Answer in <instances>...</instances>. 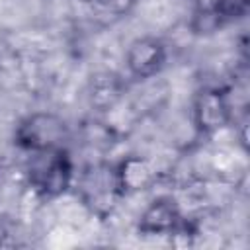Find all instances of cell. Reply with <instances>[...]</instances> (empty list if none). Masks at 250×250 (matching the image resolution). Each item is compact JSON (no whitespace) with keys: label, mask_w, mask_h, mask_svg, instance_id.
<instances>
[{"label":"cell","mask_w":250,"mask_h":250,"mask_svg":"<svg viewBox=\"0 0 250 250\" xmlns=\"http://www.w3.org/2000/svg\"><path fill=\"white\" fill-rule=\"evenodd\" d=\"M193 115H195L197 127L203 133H215L223 129L230 119L229 104L225 96L217 90H207L197 96L193 105Z\"/></svg>","instance_id":"3957f363"},{"label":"cell","mask_w":250,"mask_h":250,"mask_svg":"<svg viewBox=\"0 0 250 250\" xmlns=\"http://www.w3.org/2000/svg\"><path fill=\"white\" fill-rule=\"evenodd\" d=\"M125 59H127L129 70L135 76L150 78L162 68V64L166 61V49L158 39L143 37L129 45Z\"/></svg>","instance_id":"7a4b0ae2"},{"label":"cell","mask_w":250,"mask_h":250,"mask_svg":"<svg viewBox=\"0 0 250 250\" xmlns=\"http://www.w3.org/2000/svg\"><path fill=\"white\" fill-rule=\"evenodd\" d=\"M94 4H96V8H100L107 14L123 16L135 6V0H94Z\"/></svg>","instance_id":"8992f818"},{"label":"cell","mask_w":250,"mask_h":250,"mask_svg":"<svg viewBox=\"0 0 250 250\" xmlns=\"http://www.w3.org/2000/svg\"><path fill=\"white\" fill-rule=\"evenodd\" d=\"M180 219L182 217L174 201L156 199L141 215L139 229L146 234H166V232H174L180 227Z\"/></svg>","instance_id":"277c9868"},{"label":"cell","mask_w":250,"mask_h":250,"mask_svg":"<svg viewBox=\"0 0 250 250\" xmlns=\"http://www.w3.org/2000/svg\"><path fill=\"white\" fill-rule=\"evenodd\" d=\"M64 135V125L49 113H35L27 117L18 129V143L33 152L59 148Z\"/></svg>","instance_id":"6da1fadb"},{"label":"cell","mask_w":250,"mask_h":250,"mask_svg":"<svg viewBox=\"0 0 250 250\" xmlns=\"http://www.w3.org/2000/svg\"><path fill=\"white\" fill-rule=\"evenodd\" d=\"M156 178V170L150 160L141 156L125 158L115 172V182L123 191H141L146 189Z\"/></svg>","instance_id":"5b68a950"}]
</instances>
